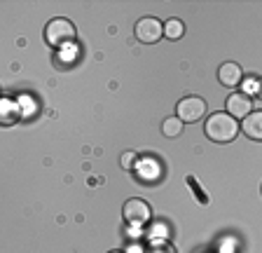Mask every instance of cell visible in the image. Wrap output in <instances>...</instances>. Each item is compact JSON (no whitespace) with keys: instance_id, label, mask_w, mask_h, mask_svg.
Returning a JSON list of instances; mask_svg holds the SVG:
<instances>
[{"instance_id":"obj_1","label":"cell","mask_w":262,"mask_h":253,"mask_svg":"<svg viewBox=\"0 0 262 253\" xmlns=\"http://www.w3.org/2000/svg\"><path fill=\"white\" fill-rule=\"evenodd\" d=\"M239 132H241L239 120H234L227 110L211 113L208 120L204 122V134H206V138L213 141V143H229V141H234Z\"/></svg>"},{"instance_id":"obj_2","label":"cell","mask_w":262,"mask_h":253,"mask_svg":"<svg viewBox=\"0 0 262 253\" xmlns=\"http://www.w3.org/2000/svg\"><path fill=\"white\" fill-rule=\"evenodd\" d=\"M45 40L54 50H68V47H73L77 43V31L71 19L56 17L45 26Z\"/></svg>"},{"instance_id":"obj_3","label":"cell","mask_w":262,"mask_h":253,"mask_svg":"<svg viewBox=\"0 0 262 253\" xmlns=\"http://www.w3.org/2000/svg\"><path fill=\"white\" fill-rule=\"evenodd\" d=\"M122 216H124V223L126 225H143L147 220L152 218V209H150V204L143 202L138 197H131L124 202L122 206Z\"/></svg>"},{"instance_id":"obj_4","label":"cell","mask_w":262,"mask_h":253,"mask_svg":"<svg viewBox=\"0 0 262 253\" xmlns=\"http://www.w3.org/2000/svg\"><path fill=\"white\" fill-rule=\"evenodd\" d=\"M176 115L180 120L185 122H199L204 115H206V101L202 96H185V99H180L178 106H176Z\"/></svg>"},{"instance_id":"obj_5","label":"cell","mask_w":262,"mask_h":253,"mask_svg":"<svg viewBox=\"0 0 262 253\" xmlns=\"http://www.w3.org/2000/svg\"><path fill=\"white\" fill-rule=\"evenodd\" d=\"M136 38L145 45H155L164 38V24L157 17H143L136 24Z\"/></svg>"},{"instance_id":"obj_6","label":"cell","mask_w":262,"mask_h":253,"mask_svg":"<svg viewBox=\"0 0 262 253\" xmlns=\"http://www.w3.org/2000/svg\"><path fill=\"white\" fill-rule=\"evenodd\" d=\"M225 103H227V113L234 117V120H244V117H248L253 113V101L246 92L229 94Z\"/></svg>"},{"instance_id":"obj_7","label":"cell","mask_w":262,"mask_h":253,"mask_svg":"<svg viewBox=\"0 0 262 253\" xmlns=\"http://www.w3.org/2000/svg\"><path fill=\"white\" fill-rule=\"evenodd\" d=\"M241 80H244V71H241V66L234 64V61H225L223 66L218 68V82L223 87L234 89L241 85Z\"/></svg>"},{"instance_id":"obj_8","label":"cell","mask_w":262,"mask_h":253,"mask_svg":"<svg viewBox=\"0 0 262 253\" xmlns=\"http://www.w3.org/2000/svg\"><path fill=\"white\" fill-rule=\"evenodd\" d=\"M241 132L251 141H262V110H253L251 115L241 120Z\"/></svg>"},{"instance_id":"obj_9","label":"cell","mask_w":262,"mask_h":253,"mask_svg":"<svg viewBox=\"0 0 262 253\" xmlns=\"http://www.w3.org/2000/svg\"><path fill=\"white\" fill-rule=\"evenodd\" d=\"M183 129H185V122L180 120L178 115L166 117V120L162 122V134H164L166 138H176V136H180V134H183Z\"/></svg>"},{"instance_id":"obj_10","label":"cell","mask_w":262,"mask_h":253,"mask_svg":"<svg viewBox=\"0 0 262 253\" xmlns=\"http://www.w3.org/2000/svg\"><path fill=\"white\" fill-rule=\"evenodd\" d=\"M183 35H185V24L180 22V19H169V22H164V38L180 40Z\"/></svg>"},{"instance_id":"obj_11","label":"cell","mask_w":262,"mask_h":253,"mask_svg":"<svg viewBox=\"0 0 262 253\" xmlns=\"http://www.w3.org/2000/svg\"><path fill=\"white\" fill-rule=\"evenodd\" d=\"M185 183H187V187H190L192 193H194V197H196V202L202 204V206H208L211 204V197H208V193H204V187L196 183V178L194 176H187L185 178Z\"/></svg>"},{"instance_id":"obj_12","label":"cell","mask_w":262,"mask_h":253,"mask_svg":"<svg viewBox=\"0 0 262 253\" xmlns=\"http://www.w3.org/2000/svg\"><path fill=\"white\" fill-rule=\"evenodd\" d=\"M120 164H122V169L124 171H134L136 169V164H138V155L134 153V150H126V153H122Z\"/></svg>"},{"instance_id":"obj_13","label":"cell","mask_w":262,"mask_h":253,"mask_svg":"<svg viewBox=\"0 0 262 253\" xmlns=\"http://www.w3.org/2000/svg\"><path fill=\"white\" fill-rule=\"evenodd\" d=\"M255 94H257V99L262 101V77L257 80V85H255Z\"/></svg>"},{"instance_id":"obj_14","label":"cell","mask_w":262,"mask_h":253,"mask_svg":"<svg viewBox=\"0 0 262 253\" xmlns=\"http://www.w3.org/2000/svg\"><path fill=\"white\" fill-rule=\"evenodd\" d=\"M110 253H124V251H110Z\"/></svg>"}]
</instances>
